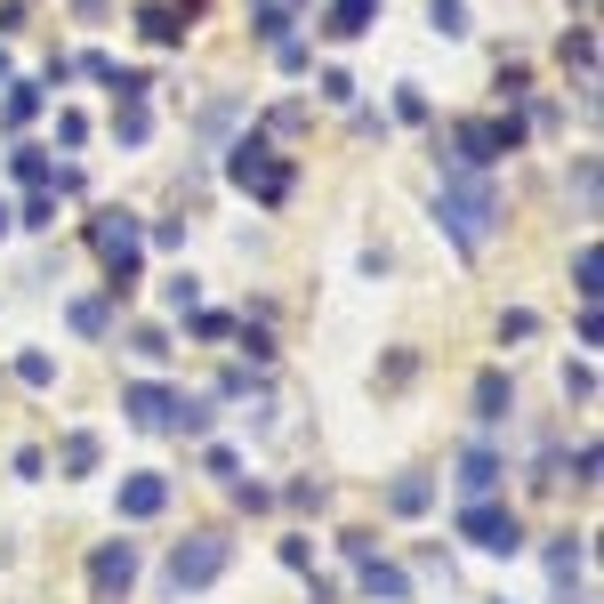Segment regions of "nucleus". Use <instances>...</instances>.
Segmentation results:
<instances>
[{
	"label": "nucleus",
	"mask_w": 604,
	"mask_h": 604,
	"mask_svg": "<svg viewBox=\"0 0 604 604\" xmlns=\"http://www.w3.org/2000/svg\"><path fill=\"white\" fill-rule=\"evenodd\" d=\"M226 572V540L218 532H194V540H178L170 548V589L185 596V589H210V580Z\"/></svg>",
	"instance_id": "3"
},
{
	"label": "nucleus",
	"mask_w": 604,
	"mask_h": 604,
	"mask_svg": "<svg viewBox=\"0 0 604 604\" xmlns=\"http://www.w3.org/2000/svg\"><path fill=\"white\" fill-rule=\"evenodd\" d=\"M492 484H499V460H492V451H468V460H460V492L468 499H492Z\"/></svg>",
	"instance_id": "9"
},
{
	"label": "nucleus",
	"mask_w": 604,
	"mask_h": 604,
	"mask_svg": "<svg viewBox=\"0 0 604 604\" xmlns=\"http://www.w3.org/2000/svg\"><path fill=\"white\" fill-rule=\"evenodd\" d=\"M16 178H25V185H49V161H40V145H16Z\"/></svg>",
	"instance_id": "16"
},
{
	"label": "nucleus",
	"mask_w": 604,
	"mask_h": 604,
	"mask_svg": "<svg viewBox=\"0 0 604 604\" xmlns=\"http://www.w3.org/2000/svg\"><path fill=\"white\" fill-rule=\"evenodd\" d=\"M161 499H170L161 475H130V484H121V516H161Z\"/></svg>",
	"instance_id": "8"
},
{
	"label": "nucleus",
	"mask_w": 604,
	"mask_h": 604,
	"mask_svg": "<svg viewBox=\"0 0 604 604\" xmlns=\"http://www.w3.org/2000/svg\"><path fill=\"white\" fill-rule=\"evenodd\" d=\"M130 580H137V548L130 540H106V548L89 556V589L97 596H130Z\"/></svg>",
	"instance_id": "5"
},
{
	"label": "nucleus",
	"mask_w": 604,
	"mask_h": 604,
	"mask_svg": "<svg viewBox=\"0 0 604 604\" xmlns=\"http://www.w3.org/2000/svg\"><path fill=\"white\" fill-rule=\"evenodd\" d=\"M435 218H444V234L460 242V250H484V242H492V218H499L492 178L451 170V178H444V194H435Z\"/></svg>",
	"instance_id": "1"
},
{
	"label": "nucleus",
	"mask_w": 604,
	"mask_h": 604,
	"mask_svg": "<svg viewBox=\"0 0 604 604\" xmlns=\"http://www.w3.org/2000/svg\"><path fill=\"white\" fill-rule=\"evenodd\" d=\"M427 499H435V492H427V475H403V484L387 492V508H395V516H420Z\"/></svg>",
	"instance_id": "11"
},
{
	"label": "nucleus",
	"mask_w": 604,
	"mask_h": 604,
	"mask_svg": "<svg viewBox=\"0 0 604 604\" xmlns=\"http://www.w3.org/2000/svg\"><path fill=\"white\" fill-rule=\"evenodd\" d=\"M113 130H121V137H130V145L145 137V106H137V97H121V113H113Z\"/></svg>",
	"instance_id": "17"
},
{
	"label": "nucleus",
	"mask_w": 604,
	"mask_h": 604,
	"mask_svg": "<svg viewBox=\"0 0 604 604\" xmlns=\"http://www.w3.org/2000/svg\"><path fill=\"white\" fill-rule=\"evenodd\" d=\"M145 40H154V49H178V40H185V16L170 9V0H154V9H145Z\"/></svg>",
	"instance_id": "10"
},
{
	"label": "nucleus",
	"mask_w": 604,
	"mask_h": 604,
	"mask_svg": "<svg viewBox=\"0 0 604 604\" xmlns=\"http://www.w3.org/2000/svg\"><path fill=\"white\" fill-rule=\"evenodd\" d=\"M121 411H130L137 427H170L178 420V395L170 387H130V395H121Z\"/></svg>",
	"instance_id": "6"
},
{
	"label": "nucleus",
	"mask_w": 604,
	"mask_h": 604,
	"mask_svg": "<svg viewBox=\"0 0 604 604\" xmlns=\"http://www.w3.org/2000/svg\"><path fill=\"white\" fill-rule=\"evenodd\" d=\"M97 468V435H65V475H89Z\"/></svg>",
	"instance_id": "15"
},
{
	"label": "nucleus",
	"mask_w": 604,
	"mask_h": 604,
	"mask_svg": "<svg viewBox=\"0 0 604 604\" xmlns=\"http://www.w3.org/2000/svg\"><path fill=\"white\" fill-rule=\"evenodd\" d=\"M73 330H89V339H97V330H106V299H81L73 306Z\"/></svg>",
	"instance_id": "18"
},
{
	"label": "nucleus",
	"mask_w": 604,
	"mask_h": 604,
	"mask_svg": "<svg viewBox=\"0 0 604 604\" xmlns=\"http://www.w3.org/2000/svg\"><path fill=\"white\" fill-rule=\"evenodd\" d=\"M508 411H516L508 371H484V379H475V420H508Z\"/></svg>",
	"instance_id": "7"
},
{
	"label": "nucleus",
	"mask_w": 604,
	"mask_h": 604,
	"mask_svg": "<svg viewBox=\"0 0 604 604\" xmlns=\"http://www.w3.org/2000/svg\"><path fill=\"white\" fill-rule=\"evenodd\" d=\"M16 379H25V387H49L57 363H49V355H25V363H16Z\"/></svg>",
	"instance_id": "19"
},
{
	"label": "nucleus",
	"mask_w": 604,
	"mask_h": 604,
	"mask_svg": "<svg viewBox=\"0 0 604 604\" xmlns=\"http://www.w3.org/2000/svg\"><path fill=\"white\" fill-rule=\"evenodd\" d=\"M363 589L395 604V596H403V589H411V580H403V572H395V565H363Z\"/></svg>",
	"instance_id": "12"
},
{
	"label": "nucleus",
	"mask_w": 604,
	"mask_h": 604,
	"mask_svg": "<svg viewBox=\"0 0 604 604\" xmlns=\"http://www.w3.org/2000/svg\"><path fill=\"white\" fill-rule=\"evenodd\" d=\"M371 9H379V0H339V9H330V33H363Z\"/></svg>",
	"instance_id": "13"
},
{
	"label": "nucleus",
	"mask_w": 604,
	"mask_h": 604,
	"mask_svg": "<svg viewBox=\"0 0 604 604\" xmlns=\"http://www.w3.org/2000/svg\"><path fill=\"white\" fill-rule=\"evenodd\" d=\"M33 113H40V89H33V81H25V89H16V97H9V121H33Z\"/></svg>",
	"instance_id": "20"
},
{
	"label": "nucleus",
	"mask_w": 604,
	"mask_h": 604,
	"mask_svg": "<svg viewBox=\"0 0 604 604\" xmlns=\"http://www.w3.org/2000/svg\"><path fill=\"white\" fill-rule=\"evenodd\" d=\"M226 170H234V185H242V194H258V202H282V194H290V161H275L258 137H242Z\"/></svg>",
	"instance_id": "2"
},
{
	"label": "nucleus",
	"mask_w": 604,
	"mask_h": 604,
	"mask_svg": "<svg viewBox=\"0 0 604 604\" xmlns=\"http://www.w3.org/2000/svg\"><path fill=\"white\" fill-rule=\"evenodd\" d=\"M427 25L444 33V40H460V33H468V9H460V0H435V9H427Z\"/></svg>",
	"instance_id": "14"
},
{
	"label": "nucleus",
	"mask_w": 604,
	"mask_h": 604,
	"mask_svg": "<svg viewBox=\"0 0 604 604\" xmlns=\"http://www.w3.org/2000/svg\"><path fill=\"white\" fill-rule=\"evenodd\" d=\"M460 532L475 540V548H492V556H516V548H524V524H516V508H492V499H468Z\"/></svg>",
	"instance_id": "4"
},
{
	"label": "nucleus",
	"mask_w": 604,
	"mask_h": 604,
	"mask_svg": "<svg viewBox=\"0 0 604 604\" xmlns=\"http://www.w3.org/2000/svg\"><path fill=\"white\" fill-rule=\"evenodd\" d=\"M0 226H9V210H0Z\"/></svg>",
	"instance_id": "21"
}]
</instances>
